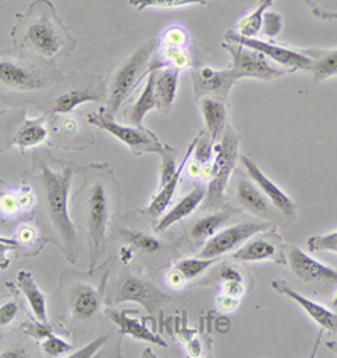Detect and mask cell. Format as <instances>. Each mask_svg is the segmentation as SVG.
Returning a JSON list of instances; mask_svg holds the SVG:
<instances>
[{
    "label": "cell",
    "mask_w": 337,
    "mask_h": 358,
    "mask_svg": "<svg viewBox=\"0 0 337 358\" xmlns=\"http://www.w3.org/2000/svg\"><path fill=\"white\" fill-rule=\"evenodd\" d=\"M223 294L240 299L245 294L243 280H223Z\"/></svg>",
    "instance_id": "46"
},
{
    "label": "cell",
    "mask_w": 337,
    "mask_h": 358,
    "mask_svg": "<svg viewBox=\"0 0 337 358\" xmlns=\"http://www.w3.org/2000/svg\"><path fill=\"white\" fill-rule=\"evenodd\" d=\"M187 44V34L184 29L172 27L169 29L162 39V45H172V48H186Z\"/></svg>",
    "instance_id": "41"
},
{
    "label": "cell",
    "mask_w": 337,
    "mask_h": 358,
    "mask_svg": "<svg viewBox=\"0 0 337 358\" xmlns=\"http://www.w3.org/2000/svg\"><path fill=\"white\" fill-rule=\"evenodd\" d=\"M219 257H189V259L179 261L172 268V271L167 274V285L172 288H182L189 281L201 276L206 269L214 266Z\"/></svg>",
    "instance_id": "24"
},
{
    "label": "cell",
    "mask_w": 337,
    "mask_h": 358,
    "mask_svg": "<svg viewBox=\"0 0 337 358\" xmlns=\"http://www.w3.org/2000/svg\"><path fill=\"white\" fill-rule=\"evenodd\" d=\"M218 306L221 308L223 311H233L236 306H238V298L228 296V294H221L218 298Z\"/></svg>",
    "instance_id": "47"
},
{
    "label": "cell",
    "mask_w": 337,
    "mask_h": 358,
    "mask_svg": "<svg viewBox=\"0 0 337 358\" xmlns=\"http://www.w3.org/2000/svg\"><path fill=\"white\" fill-rule=\"evenodd\" d=\"M179 73L181 69L172 68V66H164L160 59L156 64V99L157 110L162 113H169L172 110L174 99L177 94Z\"/></svg>",
    "instance_id": "20"
},
{
    "label": "cell",
    "mask_w": 337,
    "mask_h": 358,
    "mask_svg": "<svg viewBox=\"0 0 337 358\" xmlns=\"http://www.w3.org/2000/svg\"><path fill=\"white\" fill-rule=\"evenodd\" d=\"M18 285L24 296H26L34 318L37 322L48 324V303H46L44 294L37 288L34 276L29 271H20L18 274Z\"/></svg>",
    "instance_id": "27"
},
{
    "label": "cell",
    "mask_w": 337,
    "mask_h": 358,
    "mask_svg": "<svg viewBox=\"0 0 337 358\" xmlns=\"http://www.w3.org/2000/svg\"><path fill=\"white\" fill-rule=\"evenodd\" d=\"M238 81L231 68L214 69L211 66H202L194 74V93L195 96H218L226 101L228 93L233 85Z\"/></svg>",
    "instance_id": "16"
},
{
    "label": "cell",
    "mask_w": 337,
    "mask_h": 358,
    "mask_svg": "<svg viewBox=\"0 0 337 358\" xmlns=\"http://www.w3.org/2000/svg\"><path fill=\"white\" fill-rule=\"evenodd\" d=\"M122 236L125 239V243L130 244L132 248L139 249L140 252L144 254H153L162 249V243L156 237L147 234V232L142 231H132V229H123Z\"/></svg>",
    "instance_id": "31"
},
{
    "label": "cell",
    "mask_w": 337,
    "mask_h": 358,
    "mask_svg": "<svg viewBox=\"0 0 337 358\" xmlns=\"http://www.w3.org/2000/svg\"><path fill=\"white\" fill-rule=\"evenodd\" d=\"M169 294L152 285V282L137 278L133 274H123L122 280L118 281V286L115 289L114 305H120L123 301H137L140 303L145 310L156 311L162 306L170 303Z\"/></svg>",
    "instance_id": "12"
},
{
    "label": "cell",
    "mask_w": 337,
    "mask_h": 358,
    "mask_svg": "<svg viewBox=\"0 0 337 358\" xmlns=\"http://www.w3.org/2000/svg\"><path fill=\"white\" fill-rule=\"evenodd\" d=\"M240 138L231 127L224 128V133L219 138V143L214 145V162L213 172H211V182L206 190V203L207 207L221 206L224 190H226L228 182H230L231 173L236 169V160H238Z\"/></svg>",
    "instance_id": "7"
},
{
    "label": "cell",
    "mask_w": 337,
    "mask_h": 358,
    "mask_svg": "<svg viewBox=\"0 0 337 358\" xmlns=\"http://www.w3.org/2000/svg\"><path fill=\"white\" fill-rule=\"evenodd\" d=\"M88 123L102 128L103 131L110 133L116 140L127 145L132 150L133 155H144V153H159L160 155L165 147H167V145H162L160 140L152 131L142 128V124L140 127H137V124H133V127L120 124L106 111L88 115Z\"/></svg>",
    "instance_id": "8"
},
{
    "label": "cell",
    "mask_w": 337,
    "mask_h": 358,
    "mask_svg": "<svg viewBox=\"0 0 337 358\" xmlns=\"http://www.w3.org/2000/svg\"><path fill=\"white\" fill-rule=\"evenodd\" d=\"M81 207L83 226L86 231L90 252V271L97 268L99 256L105 252L108 229L120 206V185L108 165H91L86 169L85 185L76 194Z\"/></svg>",
    "instance_id": "2"
},
{
    "label": "cell",
    "mask_w": 337,
    "mask_h": 358,
    "mask_svg": "<svg viewBox=\"0 0 337 358\" xmlns=\"http://www.w3.org/2000/svg\"><path fill=\"white\" fill-rule=\"evenodd\" d=\"M273 2H275V0H260V3L255 7V10L249 12V14L245 15L243 19H240L238 34L255 37L258 32L261 31V26H263L265 12L268 10V7L273 6Z\"/></svg>",
    "instance_id": "30"
},
{
    "label": "cell",
    "mask_w": 337,
    "mask_h": 358,
    "mask_svg": "<svg viewBox=\"0 0 337 358\" xmlns=\"http://www.w3.org/2000/svg\"><path fill=\"white\" fill-rule=\"evenodd\" d=\"M206 190L207 189L205 185H195L194 189L186 195V197H182L181 201L172 207V209L169 212H164V214L160 215L159 222H157L156 226V232L167 231V229L172 227L174 224L181 222L182 219L189 217V215L193 214V212L198 209L202 202H205Z\"/></svg>",
    "instance_id": "21"
},
{
    "label": "cell",
    "mask_w": 337,
    "mask_h": 358,
    "mask_svg": "<svg viewBox=\"0 0 337 358\" xmlns=\"http://www.w3.org/2000/svg\"><path fill=\"white\" fill-rule=\"evenodd\" d=\"M48 136V118H27L26 105L11 106L0 111V153L14 147L20 152L39 147Z\"/></svg>",
    "instance_id": "5"
},
{
    "label": "cell",
    "mask_w": 337,
    "mask_h": 358,
    "mask_svg": "<svg viewBox=\"0 0 337 358\" xmlns=\"http://www.w3.org/2000/svg\"><path fill=\"white\" fill-rule=\"evenodd\" d=\"M11 37L14 49L46 62L69 56L76 48L73 36L49 0H34L27 12L15 15Z\"/></svg>",
    "instance_id": "3"
},
{
    "label": "cell",
    "mask_w": 337,
    "mask_h": 358,
    "mask_svg": "<svg viewBox=\"0 0 337 358\" xmlns=\"http://www.w3.org/2000/svg\"><path fill=\"white\" fill-rule=\"evenodd\" d=\"M236 199L241 206L245 207L248 212H252L255 217L272 220L275 219V210L270 207V203L266 202L260 189H256L252 182L245 177L243 173L238 172V177H236Z\"/></svg>",
    "instance_id": "19"
},
{
    "label": "cell",
    "mask_w": 337,
    "mask_h": 358,
    "mask_svg": "<svg viewBox=\"0 0 337 358\" xmlns=\"http://www.w3.org/2000/svg\"><path fill=\"white\" fill-rule=\"evenodd\" d=\"M272 288L278 291L280 294H284V296L294 299L297 305H301L302 310L305 311V313L319 324L320 330L322 331L327 330L329 333H332V335L337 336V315L334 313V311L327 310V308H324V306L317 305V303L310 301L309 298L302 296L301 293H297L294 288H290L285 281H277V280L272 281Z\"/></svg>",
    "instance_id": "17"
},
{
    "label": "cell",
    "mask_w": 337,
    "mask_h": 358,
    "mask_svg": "<svg viewBox=\"0 0 337 358\" xmlns=\"http://www.w3.org/2000/svg\"><path fill=\"white\" fill-rule=\"evenodd\" d=\"M307 248H309L310 252L331 251L337 254V231L331 232V234L310 237V239L307 241Z\"/></svg>",
    "instance_id": "38"
},
{
    "label": "cell",
    "mask_w": 337,
    "mask_h": 358,
    "mask_svg": "<svg viewBox=\"0 0 337 358\" xmlns=\"http://www.w3.org/2000/svg\"><path fill=\"white\" fill-rule=\"evenodd\" d=\"M223 48L230 52L233 64L231 69L235 76L240 79L243 78H255L260 81H272V79L284 76L285 71L273 68L265 56L260 52L253 51V49L245 48V45L224 43Z\"/></svg>",
    "instance_id": "11"
},
{
    "label": "cell",
    "mask_w": 337,
    "mask_h": 358,
    "mask_svg": "<svg viewBox=\"0 0 337 358\" xmlns=\"http://www.w3.org/2000/svg\"><path fill=\"white\" fill-rule=\"evenodd\" d=\"M19 315L18 301H6L0 306V328H7L14 323V320Z\"/></svg>",
    "instance_id": "42"
},
{
    "label": "cell",
    "mask_w": 337,
    "mask_h": 358,
    "mask_svg": "<svg viewBox=\"0 0 337 358\" xmlns=\"http://www.w3.org/2000/svg\"><path fill=\"white\" fill-rule=\"evenodd\" d=\"M102 308V291L78 282L69 291V311L76 322H88Z\"/></svg>",
    "instance_id": "18"
},
{
    "label": "cell",
    "mask_w": 337,
    "mask_h": 358,
    "mask_svg": "<svg viewBox=\"0 0 337 358\" xmlns=\"http://www.w3.org/2000/svg\"><path fill=\"white\" fill-rule=\"evenodd\" d=\"M289 264L295 276L314 293L327 294L337 286V271L307 256L297 245L289 249Z\"/></svg>",
    "instance_id": "9"
},
{
    "label": "cell",
    "mask_w": 337,
    "mask_h": 358,
    "mask_svg": "<svg viewBox=\"0 0 337 358\" xmlns=\"http://www.w3.org/2000/svg\"><path fill=\"white\" fill-rule=\"evenodd\" d=\"M194 145H195V138L193 140V143H191L189 147H187V152H186V155H184V162H182V164L177 166V172L174 173V177L170 178L167 184L160 187L159 192L156 194V197L152 199L151 203H149V206L145 207V209L140 212V214H144L145 217L157 219V217H160V215L164 214L165 210H167L169 203L172 202L174 194H176V190H177V187H179V182H181L182 173L186 172V162L189 160L191 155H193Z\"/></svg>",
    "instance_id": "22"
},
{
    "label": "cell",
    "mask_w": 337,
    "mask_h": 358,
    "mask_svg": "<svg viewBox=\"0 0 337 358\" xmlns=\"http://www.w3.org/2000/svg\"><path fill=\"white\" fill-rule=\"evenodd\" d=\"M157 110V99H156V64L151 66V71L147 74V83H145V87L142 93L139 94V98L135 99L130 111H128L127 116L130 120L132 124H137L140 127L144 122L145 115L149 111Z\"/></svg>",
    "instance_id": "26"
},
{
    "label": "cell",
    "mask_w": 337,
    "mask_h": 358,
    "mask_svg": "<svg viewBox=\"0 0 337 358\" xmlns=\"http://www.w3.org/2000/svg\"><path fill=\"white\" fill-rule=\"evenodd\" d=\"M43 350H44L46 355H49V357H62V355H68V353H71L73 347L68 343V341H64L62 338H60V336L49 333V335L44 338Z\"/></svg>",
    "instance_id": "37"
},
{
    "label": "cell",
    "mask_w": 337,
    "mask_h": 358,
    "mask_svg": "<svg viewBox=\"0 0 337 358\" xmlns=\"http://www.w3.org/2000/svg\"><path fill=\"white\" fill-rule=\"evenodd\" d=\"M39 239L37 237V231L32 226H20L19 231H18V241L20 244V249L22 248H34V243Z\"/></svg>",
    "instance_id": "45"
},
{
    "label": "cell",
    "mask_w": 337,
    "mask_h": 358,
    "mask_svg": "<svg viewBox=\"0 0 337 358\" xmlns=\"http://www.w3.org/2000/svg\"><path fill=\"white\" fill-rule=\"evenodd\" d=\"M0 243L9 244V245H12V248H14V249H19V248H20V244H19L18 239H7V237H0Z\"/></svg>",
    "instance_id": "48"
},
{
    "label": "cell",
    "mask_w": 337,
    "mask_h": 358,
    "mask_svg": "<svg viewBox=\"0 0 337 358\" xmlns=\"http://www.w3.org/2000/svg\"><path fill=\"white\" fill-rule=\"evenodd\" d=\"M332 306H334V308H337V294H336V298H334V301H332Z\"/></svg>",
    "instance_id": "50"
},
{
    "label": "cell",
    "mask_w": 337,
    "mask_h": 358,
    "mask_svg": "<svg viewBox=\"0 0 337 358\" xmlns=\"http://www.w3.org/2000/svg\"><path fill=\"white\" fill-rule=\"evenodd\" d=\"M226 43L240 44V45H245V48L253 49V51L260 52L261 56L278 62V64L284 66V68H289L290 71H298V69L310 71L315 59L310 52L294 51V49L282 48V45H277L272 43H265V41H258L255 37L241 36L238 32H233V31H230L226 34Z\"/></svg>",
    "instance_id": "10"
},
{
    "label": "cell",
    "mask_w": 337,
    "mask_h": 358,
    "mask_svg": "<svg viewBox=\"0 0 337 358\" xmlns=\"http://www.w3.org/2000/svg\"><path fill=\"white\" fill-rule=\"evenodd\" d=\"M74 169L69 165H49L39 160V172L34 173L37 217L49 239L64 252L69 262L78 259L76 227L69 215V190Z\"/></svg>",
    "instance_id": "1"
},
{
    "label": "cell",
    "mask_w": 337,
    "mask_h": 358,
    "mask_svg": "<svg viewBox=\"0 0 337 358\" xmlns=\"http://www.w3.org/2000/svg\"><path fill=\"white\" fill-rule=\"evenodd\" d=\"M240 160L245 169H247L248 177L255 182L258 189L261 190V194L266 195V199L272 202V206L275 207L278 212H282V215H284L285 219L294 220L295 214H297V207H295V202L292 199H290L277 184H273V182L270 180L263 172H261V169L256 165V162L253 160L252 157L241 155Z\"/></svg>",
    "instance_id": "15"
},
{
    "label": "cell",
    "mask_w": 337,
    "mask_h": 358,
    "mask_svg": "<svg viewBox=\"0 0 337 358\" xmlns=\"http://www.w3.org/2000/svg\"><path fill=\"white\" fill-rule=\"evenodd\" d=\"M2 358H7V357H24V353L22 352H6V353H2V355H0Z\"/></svg>",
    "instance_id": "49"
},
{
    "label": "cell",
    "mask_w": 337,
    "mask_h": 358,
    "mask_svg": "<svg viewBox=\"0 0 337 358\" xmlns=\"http://www.w3.org/2000/svg\"><path fill=\"white\" fill-rule=\"evenodd\" d=\"M199 108H201L202 118L206 122L209 138L216 145L226 128V103L221 98L207 94V96L199 98Z\"/></svg>",
    "instance_id": "23"
},
{
    "label": "cell",
    "mask_w": 337,
    "mask_h": 358,
    "mask_svg": "<svg viewBox=\"0 0 337 358\" xmlns=\"http://www.w3.org/2000/svg\"><path fill=\"white\" fill-rule=\"evenodd\" d=\"M233 217V210L224 209L219 212H214L211 215H205V217L198 219L191 226V237L194 241H207L211 236L218 232V229L224 226Z\"/></svg>",
    "instance_id": "29"
},
{
    "label": "cell",
    "mask_w": 337,
    "mask_h": 358,
    "mask_svg": "<svg viewBox=\"0 0 337 358\" xmlns=\"http://www.w3.org/2000/svg\"><path fill=\"white\" fill-rule=\"evenodd\" d=\"M103 96V91L91 85L90 87H74V90L66 91L54 98L49 105V111L53 115H66L71 113L74 108H78L86 101H99Z\"/></svg>",
    "instance_id": "25"
},
{
    "label": "cell",
    "mask_w": 337,
    "mask_h": 358,
    "mask_svg": "<svg viewBox=\"0 0 337 358\" xmlns=\"http://www.w3.org/2000/svg\"><path fill=\"white\" fill-rule=\"evenodd\" d=\"M20 212L18 192L11 190L9 187L0 180V220L9 222V220L18 217Z\"/></svg>",
    "instance_id": "33"
},
{
    "label": "cell",
    "mask_w": 337,
    "mask_h": 358,
    "mask_svg": "<svg viewBox=\"0 0 337 358\" xmlns=\"http://www.w3.org/2000/svg\"><path fill=\"white\" fill-rule=\"evenodd\" d=\"M310 73L314 76V83H322L324 79L337 76V49L322 52L315 57Z\"/></svg>",
    "instance_id": "32"
},
{
    "label": "cell",
    "mask_w": 337,
    "mask_h": 358,
    "mask_svg": "<svg viewBox=\"0 0 337 358\" xmlns=\"http://www.w3.org/2000/svg\"><path fill=\"white\" fill-rule=\"evenodd\" d=\"M337 0H307V3L312 7L315 15L319 17L327 19V12H329V19H337Z\"/></svg>",
    "instance_id": "39"
},
{
    "label": "cell",
    "mask_w": 337,
    "mask_h": 358,
    "mask_svg": "<svg viewBox=\"0 0 337 358\" xmlns=\"http://www.w3.org/2000/svg\"><path fill=\"white\" fill-rule=\"evenodd\" d=\"M156 48V39H149L116 68L114 76H111L110 90H108V115L114 116L120 110V106L132 96L133 90L139 86L140 79L147 76L149 71H151L149 61H151Z\"/></svg>",
    "instance_id": "6"
},
{
    "label": "cell",
    "mask_w": 337,
    "mask_h": 358,
    "mask_svg": "<svg viewBox=\"0 0 337 358\" xmlns=\"http://www.w3.org/2000/svg\"><path fill=\"white\" fill-rule=\"evenodd\" d=\"M211 0H128L135 9H179L187 6H205Z\"/></svg>",
    "instance_id": "34"
},
{
    "label": "cell",
    "mask_w": 337,
    "mask_h": 358,
    "mask_svg": "<svg viewBox=\"0 0 337 358\" xmlns=\"http://www.w3.org/2000/svg\"><path fill=\"white\" fill-rule=\"evenodd\" d=\"M268 227L266 222H241L236 226L226 227L221 232H216L214 236H211L206 241L205 248L199 256L201 257H221L226 252L233 251L235 248H238L240 244H243L245 241H248L249 237L258 234V232H263Z\"/></svg>",
    "instance_id": "14"
},
{
    "label": "cell",
    "mask_w": 337,
    "mask_h": 358,
    "mask_svg": "<svg viewBox=\"0 0 337 358\" xmlns=\"http://www.w3.org/2000/svg\"><path fill=\"white\" fill-rule=\"evenodd\" d=\"M233 259L240 262L255 261H273L278 264H285L287 256L284 252V241L275 231L263 232V234L252 236L248 243L233 254Z\"/></svg>",
    "instance_id": "13"
},
{
    "label": "cell",
    "mask_w": 337,
    "mask_h": 358,
    "mask_svg": "<svg viewBox=\"0 0 337 358\" xmlns=\"http://www.w3.org/2000/svg\"><path fill=\"white\" fill-rule=\"evenodd\" d=\"M162 164H160V184L159 187L165 185L170 178L174 177V173L177 172V165H176V150L165 147L164 152L160 153Z\"/></svg>",
    "instance_id": "36"
},
{
    "label": "cell",
    "mask_w": 337,
    "mask_h": 358,
    "mask_svg": "<svg viewBox=\"0 0 337 358\" xmlns=\"http://www.w3.org/2000/svg\"><path fill=\"white\" fill-rule=\"evenodd\" d=\"M108 315L111 316V320L120 327V333L122 335H128L133 336L137 340H144V341H151V343L159 345V347H165V341L160 340L159 336L153 335L152 331H149L145 328L144 323H140L139 320H132L130 315L132 311H108Z\"/></svg>",
    "instance_id": "28"
},
{
    "label": "cell",
    "mask_w": 337,
    "mask_h": 358,
    "mask_svg": "<svg viewBox=\"0 0 337 358\" xmlns=\"http://www.w3.org/2000/svg\"><path fill=\"white\" fill-rule=\"evenodd\" d=\"M61 79L62 74L53 62L37 59L14 48L0 51V101L6 105H39Z\"/></svg>",
    "instance_id": "4"
},
{
    "label": "cell",
    "mask_w": 337,
    "mask_h": 358,
    "mask_svg": "<svg viewBox=\"0 0 337 358\" xmlns=\"http://www.w3.org/2000/svg\"><path fill=\"white\" fill-rule=\"evenodd\" d=\"M194 162L199 164L205 169L206 165H213V152H214V143L211 141L209 135H206V131L202 130L195 136V145H194Z\"/></svg>",
    "instance_id": "35"
},
{
    "label": "cell",
    "mask_w": 337,
    "mask_h": 358,
    "mask_svg": "<svg viewBox=\"0 0 337 358\" xmlns=\"http://www.w3.org/2000/svg\"><path fill=\"white\" fill-rule=\"evenodd\" d=\"M261 29H263V32L270 37V39L277 37L282 31V15L278 14V12H265L263 26H261Z\"/></svg>",
    "instance_id": "40"
},
{
    "label": "cell",
    "mask_w": 337,
    "mask_h": 358,
    "mask_svg": "<svg viewBox=\"0 0 337 358\" xmlns=\"http://www.w3.org/2000/svg\"><path fill=\"white\" fill-rule=\"evenodd\" d=\"M106 341H108L106 335L98 336L97 340H93L90 345H86V347L78 350V352L69 353V357H71V358H91V357H95V355H97L98 350H102V347L106 343Z\"/></svg>",
    "instance_id": "43"
},
{
    "label": "cell",
    "mask_w": 337,
    "mask_h": 358,
    "mask_svg": "<svg viewBox=\"0 0 337 358\" xmlns=\"http://www.w3.org/2000/svg\"><path fill=\"white\" fill-rule=\"evenodd\" d=\"M18 199H19L20 212L31 210L32 207L36 206V194H34V189H32V185L24 184L22 189L18 192Z\"/></svg>",
    "instance_id": "44"
}]
</instances>
